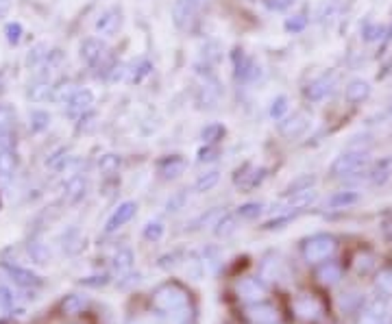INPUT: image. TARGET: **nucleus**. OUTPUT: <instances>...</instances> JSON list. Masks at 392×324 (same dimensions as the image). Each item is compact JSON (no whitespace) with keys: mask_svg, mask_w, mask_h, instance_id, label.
<instances>
[{"mask_svg":"<svg viewBox=\"0 0 392 324\" xmlns=\"http://www.w3.org/2000/svg\"><path fill=\"white\" fill-rule=\"evenodd\" d=\"M151 303H153V309H157L159 313H166V316L181 313V311H188L190 307V294L177 281H168V283H161L153 292Z\"/></svg>","mask_w":392,"mask_h":324,"instance_id":"obj_1","label":"nucleus"},{"mask_svg":"<svg viewBox=\"0 0 392 324\" xmlns=\"http://www.w3.org/2000/svg\"><path fill=\"white\" fill-rule=\"evenodd\" d=\"M371 164H373L371 155H368L366 150H347L334 159L329 174L334 179H353V176L366 174Z\"/></svg>","mask_w":392,"mask_h":324,"instance_id":"obj_2","label":"nucleus"},{"mask_svg":"<svg viewBox=\"0 0 392 324\" xmlns=\"http://www.w3.org/2000/svg\"><path fill=\"white\" fill-rule=\"evenodd\" d=\"M338 250V240L334 235H327V233H318V235H312L303 242L301 246V252H303V259L308 264H322V261H329Z\"/></svg>","mask_w":392,"mask_h":324,"instance_id":"obj_3","label":"nucleus"},{"mask_svg":"<svg viewBox=\"0 0 392 324\" xmlns=\"http://www.w3.org/2000/svg\"><path fill=\"white\" fill-rule=\"evenodd\" d=\"M292 311L298 320L316 322L322 316V311H325V307H322V300L316 298L314 294H301L292 300Z\"/></svg>","mask_w":392,"mask_h":324,"instance_id":"obj_4","label":"nucleus"},{"mask_svg":"<svg viewBox=\"0 0 392 324\" xmlns=\"http://www.w3.org/2000/svg\"><path fill=\"white\" fill-rule=\"evenodd\" d=\"M388 298L377 296L358 311V324H386L388 322Z\"/></svg>","mask_w":392,"mask_h":324,"instance_id":"obj_5","label":"nucleus"},{"mask_svg":"<svg viewBox=\"0 0 392 324\" xmlns=\"http://www.w3.org/2000/svg\"><path fill=\"white\" fill-rule=\"evenodd\" d=\"M236 294L242 303H248V305L262 303L266 298V285L260 279H255V276H246V279H240L236 283Z\"/></svg>","mask_w":392,"mask_h":324,"instance_id":"obj_6","label":"nucleus"},{"mask_svg":"<svg viewBox=\"0 0 392 324\" xmlns=\"http://www.w3.org/2000/svg\"><path fill=\"white\" fill-rule=\"evenodd\" d=\"M338 85V74L336 72H325V74H320L318 79H314L308 89H305V96L312 101V103H320V101H325L331 91L336 89Z\"/></svg>","mask_w":392,"mask_h":324,"instance_id":"obj_7","label":"nucleus"},{"mask_svg":"<svg viewBox=\"0 0 392 324\" xmlns=\"http://www.w3.org/2000/svg\"><path fill=\"white\" fill-rule=\"evenodd\" d=\"M96 33L99 35H105V37H113L120 29H122V9L120 7H109L101 13V18L96 20L94 25Z\"/></svg>","mask_w":392,"mask_h":324,"instance_id":"obj_8","label":"nucleus"},{"mask_svg":"<svg viewBox=\"0 0 392 324\" xmlns=\"http://www.w3.org/2000/svg\"><path fill=\"white\" fill-rule=\"evenodd\" d=\"M246 318L251 324H279L282 316H279V309L268 305V303H253L246 307Z\"/></svg>","mask_w":392,"mask_h":324,"instance_id":"obj_9","label":"nucleus"},{"mask_svg":"<svg viewBox=\"0 0 392 324\" xmlns=\"http://www.w3.org/2000/svg\"><path fill=\"white\" fill-rule=\"evenodd\" d=\"M366 176H368V183L375 185V188H384L386 183H390L392 181V155H386L373 161Z\"/></svg>","mask_w":392,"mask_h":324,"instance_id":"obj_10","label":"nucleus"},{"mask_svg":"<svg viewBox=\"0 0 392 324\" xmlns=\"http://www.w3.org/2000/svg\"><path fill=\"white\" fill-rule=\"evenodd\" d=\"M234 61H236V79L242 81V83H253V81H258L262 70H260V65L253 61L251 57H246L242 51H236L234 55Z\"/></svg>","mask_w":392,"mask_h":324,"instance_id":"obj_11","label":"nucleus"},{"mask_svg":"<svg viewBox=\"0 0 392 324\" xmlns=\"http://www.w3.org/2000/svg\"><path fill=\"white\" fill-rule=\"evenodd\" d=\"M201 7V0H175L172 5V20L179 29H186L194 20L196 11Z\"/></svg>","mask_w":392,"mask_h":324,"instance_id":"obj_12","label":"nucleus"},{"mask_svg":"<svg viewBox=\"0 0 392 324\" xmlns=\"http://www.w3.org/2000/svg\"><path fill=\"white\" fill-rule=\"evenodd\" d=\"M65 105H68L65 109L70 118H81V115H85L91 109V105H94V94H91V89H77L72 98Z\"/></svg>","mask_w":392,"mask_h":324,"instance_id":"obj_13","label":"nucleus"},{"mask_svg":"<svg viewBox=\"0 0 392 324\" xmlns=\"http://www.w3.org/2000/svg\"><path fill=\"white\" fill-rule=\"evenodd\" d=\"M135 212H137V202H133V200L122 202L118 209L109 216V220L105 224V233H113V231H118L120 226H125L127 222H131V218L135 216Z\"/></svg>","mask_w":392,"mask_h":324,"instance_id":"obj_14","label":"nucleus"},{"mask_svg":"<svg viewBox=\"0 0 392 324\" xmlns=\"http://www.w3.org/2000/svg\"><path fill=\"white\" fill-rule=\"evenodd\" d=\"M308 129H310V118L301 111L288 115V118H284L279 122V133L286 135V137H298V135H303Z\"/></svg>","mask_w":392,"mask_h":324,"instance_id":"obj_15","label":"nucleus"},{"mask_svg":"<svg viewBox=\"0 0 392 324\" xmlns=\"http://www.w3.org/2000/svg\"><path fill=\"white\" fill-rule=\"evenodd\" d=\"M105 55H107V46L96 37H89L81 44V59L89 65H99L105 59Z\"/></svg>","mask_w":392,"mask_h":324,"instance_id":"obj_16","label":"nucleus"},{"mask_svg":"<svg viewBox=\"0 0 392 324\" xmlns=\"http://www.w3.org/2000/svg\"><path fill=\"white\" fill-rule=\"evenodd\" d=\"M186 159H183L181 155H170V157H164L157 164V172L161 179H166V181H172L177 176L183 174V170H186Z\"/></svg>","mask_w":392,"mask_h":324,"instance_id":"obj_17","label":"nucleus"},{"mask_svg":"<svg viewBox=\"0 0 392 324\" xmlns=\"http://www.w3.org/2000/svg\"><path fill=\"white\" fill-rule=\"evenodd\" d=\"M371 91H373V87L368 81L353 79L347 83V87H344V98H347V103H351V105H360V103L371 98Z\"/></svg>","mask_w":392,"mask_h":324,"instance_id":"obj_18","label":"nucleus"},{"mask_svg":"<svg viewBox=\"0 0 392 324\" xmlns=\"http://www.w3.org/2000/svg\"><path fill=\"white\" fill-rule=\"evenodd\" d=\"M264 176H266V170L264 168L244 166L236 174V185H238V188H242V190H246V192H251V190H255L258 185L264 181Z\"/></svg>","mask_w":392,"mask_h":324,"instance_id":"obj_19","label":"nucleus"},{"mask_svg":"<svg viewBox=\"0 0 392 324\" xmlns=\"http://www.w3.org/2000/svg\"><path fill=\"white\" fill-rule=\"evenodd\" d=\"M316 279H318L320 285H325V287H331V285L340 283V279H342V266L338 261H331V259L318 264Z\"/></svg>","mask_w":392,"mask_h":324,"instance_id":"obj_20","label":"nucleus"},{"mask_svg":"<svg viewBox=\"0 0 392 324\" xmlns=\"http://www.w3.org/2000/svg\"><path fill=\"white\" fill-rule=\"evenodd\" d=\"M220 94H222V89H220V83L216 79H207L201 87V94H198V103L201 107L205 109H214L220 101Z\"/></svg>","mask_w":392,"mask_h":324,"instance_id":"obj_21","label":"nucleus"},{"mask_svg":"<svg viewBox=\"0 0 392 324\" xmlns=\"http://www.w3.org/2000/svg\"><path fill=\"white\" fill-rule=\"evenodd\" d=\"M362 200V194L355 192V190H344V192H336L327 202L325 207H329V209H349V207L358 205Z\"/></svg>","mask_w":392,"mask_h":324,"instance_id":"obj_22","label":"nucleus"},{"mask_svg":"<svg viewBox=\"0 0 392 324\" xmlns=\"http://www.w3.org/2000/svg\"><path fill=\"white\" fill-rule=\"evenodd\" d=\"M151 72H153V63H151L146 57H140V59L133 61V63L129 65L127 81H129V83H140V81H144Z\"/></svg>","mask_w":392,"mask_h":324,"instance_id":"obj_23","label":"nucleus"},{"mask_svg":"<svg viewBox=\"0 0 392 324\" xmlns=\"http://www.w3.org/2000/svg\"><path fill=\"white\" fill-rule=\"evenodd\" d=\"M375 268H377V257H375L373 252L362 250V252L355 254V259H353V270H355L358 274L366 276V274L375 272Z\"/></svg>","mask_w":392,"mask_h":324,"instance_id":"obj_24","label":"nucleus"},{"mask_svg":"<svg viewBox=\"0 0 392 324\" xmlns=\"http://www.w3.org/2000/svg\"><path fill=\"white\" fill-rule=\"evenodd\" d=\"M284 276V261L279 257H266L262 264V279L279 281Z\"/></svg>","mask_w":392,"mask_h":324,"instance_id":"obj_25","label":"nucleus"},{"mask_svg":"<svg viewBox=\"0 0 392 324\" xmlns=\"http://www.w3.org/2000/svg\"><path fill=\"white\" fill-rule=\"evenodd\" d=\"M131 268H133V252L129 248L118 250V254L113 257V272L118 276H129Z\"/></svg>","mask_w":392,"mask_h":324,"instance_id":"obj_26","label":"nucleus"},{"mask_svg":"<svg viewBox=\"0 0 392 324\" xmlns=\"http://www.w3.org/2000/svg\"><path fill=\"white\" fill-rule=\"evenodd\" d=\"M53 91H55V87H53L49 81H37V83H33V85L29 87L27 96H29L33 103H44V101H49V98L53 96Z\"/></svg>","mask_w":392,"mask_h":324,"instance_id":"obj_27","label":"nucleus"},{"mask_svg":"<svg viewBox=\"0 0 392 324\" xmlns=\"http://www.w3.org/2000/svg\"><path fill=\"white\" fill-rule=\"evenodd\" d=\"M375 290L384 298H392V268H381L375 272Z\"/></svg>","mask_w":392,"mask_h":324,"instance_id":"obj_28","label":"nucleus"},{"mask_svg":"<svg viewBox=\"0 0 392 324\" xmlns=\"http://www.w3.org/2000/svg\"><path fill=\"white\" fill-rule=\"evenodd\" d=\"M85 190H87V183L83 176H72L70 181L65 183V198L70 202H77L85 196Z\"/></svg>","mask_w":392,"mask_h":324,"instance_id":"obj_29","label":"nucleus"},{"mask_svg":"<svg viewBox=\"0 0 392 324\" xmlns=\"http://www.w3.org/2000/svg\"><path fill=\"white\" fill-rule=\"evenodd\" d=\"M236 228H238V218L232 214H225L218 220V224L214 226V233H216V238H229L236 233Z\"/></svg>","mask_w":392,"mask_h":324,"instance_id":"obj_30","label":"nucleus"},{"mask_svg":"<svg viewBox=\"0 0 392 324\" xmlns=\"http://www.w3.org/2000/svg\"><path fill=\"white\" fill-rule=\"evenodd\" d=\"M338 3L336 0H322V3L316 7V22L325 25V22H331L338 15Z\"/></svg>","mask_w":392,"mask_h":324,"instance_id":"obj_31","label":"nucleus"},{"mask_svg":"<svg viewBox=\"0 0 392 324\" xmlns=\"http://www.w3.org/2000/svg\"><path fill=\"white\" fill-rule=\"evenodd\" d=\"M218 181H220V172H218V170H210V172H205V174H201V176L196 179L194 190H196L198 194H205V192L214 190L216 185H218Z\"/></svg>","mask_w":392,"mask_h":324,"instance_id":"obj_32","label":"nucleus"},{"mask_svg":"<svg viewBox=\"0 0 392 324\" xmlns=\"http://www.w3.org/2000/svg\"><path fill=\"white\" fill-rule=\"evenodd\" d=\"M222 137H225V127L218 124V122L207 124V127H203V131H201V140H203L205 144H218V142L222 140Z\"/></svg>","mask_w":392,"mask_h":324,"instance_id":"obj_33","label":"nucleus"},{"mask_svg":"<svg viewBox=\"0 0 392 324\" xmlns=\"http://www.w3.org/2000/svg\"><path fill=\"white\" fill-rule=\"evenodd\" d=\"M222 216H225V212H222V209H218V207H216V209L205 212V214H201V216L194 220V228H214Z\"/></svg>","mask_w":392,"mask_h":324,"instance_id":"obj_34","label":"nucleus"},{"mask_svg":"<svg viewBox=\"0 0 392 324\" xmlns=\"http://www.w3.org/2000/svg\"><path fill=\"white\" fill-rule=\"evenodd\" d=\"M18 168V155L11 150H0V174L11 176Z\"/></svg>","mask_w":392,"mask_h":324,"instance_id":"obj_35","label":"nucleus"},{"mask_svg":"<svg viewBox=\"0 0 392 324\" xmlns=\"http://www.w3.org/2000/svg\"><path fill=\"white\" fill-rule=\"evenodd\" d=\"M85 307H87V298H83V296H68V298L63 300V303H61V309H63V313H68V316L81 313Z\"/></svg>","mask_w":392,"mask_h":324,"instance_id":"obj_36","label":"nucleus"},{"mask_svg":"<svg viewBox=\"0 0 392 324\" xmlns=\"http://www.w3.org/2000/svg\"><path fill=\"white\" fill-rule=\"evenodd\" d=\"M362 35H364V41H379V39H384L386 35H388V29L384 27V25H377V22H371V25H366L364 27V31H362Z\"/></svg>","mask_w":392,"mask_h":324,"instance_id":"obj_37","label":"nucleus"},{"mask_svg":"<svg viewBox=\"0 0 392 324\" xmlns=\"http://www.w3.org/2000/svg\"><path fill=\"white\" fill-rule=\"evenodd\" d=\"M18 120V113L11 105L0 103V131H9Z\"/></svg>","mask_w":392,"mask_h":324,"instance_id":"obj_38","label":"nucleus"},{"mask_svg":"<svg viewBox=\"0 0 392 324\" xmlns=\"http://www.w3.org/2000/svg\"><path fill=\"white\" fill-rule=\"evenodd\" d=\"M164 233H166V226L161 224L159 220L148 222V224L144 226V231H142L144 240H148V242H159L161 238H164Z\"/></svg>","mask_w":392,"mask_h":324,"instance_id":"obj_39","label":"nucleus"},{"mask_svg":"<svg viewBox=\"0 0 392 324\" xmlns=\"http://www.w3.org/2000/svg\"><path fill=\"white\" fill-rule=\"evenodd\" d=\"M262 212H264V202H246V205H242L240 209H238V218H242V220H255V218L262 216Z\"/></svg>","mask_w":392,"mask_h":324,"instance_id":"obj_40","label":"nucleus"},{"mask_svg":"<svg viewBox=\"0 0 392 324\" xmlns=\"http://www.w3.org/2000/svg\"><path fill=\"white\" fill-rule=\"evenodd\" d=\"M46 57H49V46H46V44H39V46H35V48L29 53V57H27V65H29V67H39V65L46 61Z\"/></svg>","mask_w":392,"mask_h":324,"instance_id":"obj_41","label":"nucleus"},{"mask_svg":"<svg viewBox=\"0 0 392 324\" xmlns=\"http://www.w3.org/2000/svg\"><path fill=\"white\" fill-rule=\"evenodd\" d=\"M29 254H31V257H33L37 264H46V261L51 259L49 246L42 244V242H31V244H29Z\"/></svg>","mask_w":392,"mask_h":324,"instance_id":"obj_42","label":"nucleus"},{"mask_svg":"<svg viewBox=\"0 0 392 324\" xmlns=\"http://www.w3.org/2000/svg\"><path fill=\"white\" fill-rule=\"evenodd\" d=\"M49 127H51V113L49 111H33L31 113V129L35 133L46 131Z\"/></svg>","mask_w":392,"mask_h":324,"instance_id":"obj_43","label":"nucleus"},{"mask_svg":"<svg viewBox=\"0 0 392 324\" xmlns=\"http://www.w3.org/2000/svg\"><path fill=\"white\" fill-rule=\"evenodd\" d=\"M103 174H116L120 168V157L118 155H105L101 157V164H99Z\"/></svg>","mask_w":392,"mask_h":324,"instance_id":"obj_44","label":"nucleus"},{"mask_svg":"<svg viewBox=\"0 0 392 324\" xmlns=\"http://www.w3.org/2000/svg\"><path fill=\"white\" fill-rule=\"evenodd\" d=\"M286 111H288V98H286V96H277V98L272 101L268 113H270L272 120H284Z\"/></svg>","mask_w":392,"mask_h":324,"instance_id":"obj_45","label":"nucleus"},{"mask_svg":"<svg viewBox=\"0 0 392 324\" xmlns=\"http://www.w3.org/2000/svg\"><path fill=\"white\" fill-rule=\"evenodd\" d=\"M305 27H308V18H305L303 13L292 15V18L286 20V31H288V33H301Z\"/></svg>","mask_w":392,"mask_h":324,"instance_id":"obj_46","label":"nucleus"},{"mask_svg":"<svg viewBox=\"0 0 392 324\" xmlns=\"http://www.w3.org/2000/svg\"><path fill=\"white\" fill-rule=\"evenodd\" d=\"M220 148L216 144H205V148L198 150V164H210V161L218 159Z\"/></svg>","mask_w":392,"mask_h":324,"instance_id":"obj_47","label":"nucleus"},{"mask_svg":"<svg viewBox=\"0 0 392 324\" xmlns=\"http://www.w3.org/2000/svg\"><path fill=\"white\" fill-rule=\"evenodd\" d=\"M22 33H25V29H22L20 22H9V25L5 27V37L9 44H18L22 39Z\"/></svg>","mask_w":392,"mask_h":324,"instance_id":"obj_48","label":"nucleus"},{"mask_svg":"<svg viewBox=\"0 0 392 324\" xmlns=\"http://www.w3.org/2000/svg\"><path fill=\"white\" fill-rule=\"evenodd\" d=\"M75 91H77V89L72 87V83H63L61 87H55V94H53V98H55V101H59V103H61V101H65V103H68V101L72 98Z\"/></svg>","mask_w":392,"mask_h":324,"instance_id":"obj_49","label":"nucleus"},{"mask_svg":"<svg viewBox=\"0 0 392 324\" xmlns=\"http://www.w3.org/2000/svg\"><path fill=\"white\" fill-rule=\"evenodd\" d=\"M186 200H188V194H186V192H177V194L166 202V209L175 214V212L183 209V205H186Z\"/></svg>","mask_w":392,"mask_h":324,"instance_id":"obj_50","label":"nucleus"},{"mask_svg":"<svg viewBox=\"0 0 392 324\" xmlns=\"http://www.w3.org/2000/svg\"><path fill=\"white\" fill-rule=\"evenodd\" d=\"M203 57H205V61H210V63H214V61H218V44L216 41H210L203 48Z\"/></svg>","mask_w":392,"mask_h":324,"instance_id":"obj_51","label":"nucleus"},{"mask_svg":"<svg viewBox=\"0 0 392 324\" xmlns=\"http://www.w3.org/2000/svg\"><path fill=\"white\" fill-rule=\"evenodd\" d=\"M15 144V135L11 131H0V150H11Z\"/></svg>","mask_w":392,"mask_h":324,"instance_id":"obj_52","label":"nucleus"},{"mask_svg":"<svg viewBox=\"0 0 392 324\" xmlns=\"http://www.w3.org/2000/svg\"><path fill=\"white\" fill-rule=\"evenodd\" d=\"M296 5V0H274V3L270 5L272 9H277V11H288L290 7H294Z\"/></svg>","mask_w":392,"mask_h":324,"instance_id":"obj_53","label":"nucleus"},{"mask_svg":"<svg viewBox=\"0 0 392 324\" xmlns=\"http://www.w3.org/2000/svg\"><path fill=\"white\" fill-rule=\"evenodd\" d=\"M384 233L392 240V218H386L384 220Z\"/></svg>","mask_w":392,"mask_h":324,"instance_id":"obj_54","label":"nucleus"},{"mask_svg":"<svg viewBox=\"0 0 392 324\" xmlns=\"http://www.w3.org/2000/svg\"><path fill=\"white\" fill-rule=\"evenodd\" d=\"M131 324H159V322H153L151 318H137V320H133Z\"/></svg>","mask_w":392,"mask_h":324,"instance_id":"obj_55","label":"nucleus"},{"mask_svg":"<svg viewBox=\"0 0 392 324\" xmlns=\"http://www.w3.org/2000/svg\"><path fill=\"white\" fill-rule=\"evenodd\" d=\"M9 5H11L9 0H0V15H3V13H5V11L9 9Z\"/></svg>","mask_w":392,"mask_h":324,"instance_id":"obj_56","label":"nucleus"},{"mask_svg":"<svg viewBox=\"0 0 392 324\" xmlns=\"http://www.w3.org/2000/svg\"><path fill=\"white\" fill-rule=\"evenodd\" d=\"M386 118L392 122V105H390V107H388V111H386Z\"/></svg>","mask_w":392,"mask_h":324,"instance_id":"obj_57","label":"nucleus"},{"mask_svg":"<svg viewBox=\"0 0 392 324\" xmlns=\"http://www.w3.org/2000/svg\"><path fill=\"white\" fill-rule=\"evenodd\" d=\"M386 324H390V322H386Z\"/></svg>","mask_w":392,"mask_h":324,"instance_id":"obj_58","label":"nucleus"}]
</instances>
